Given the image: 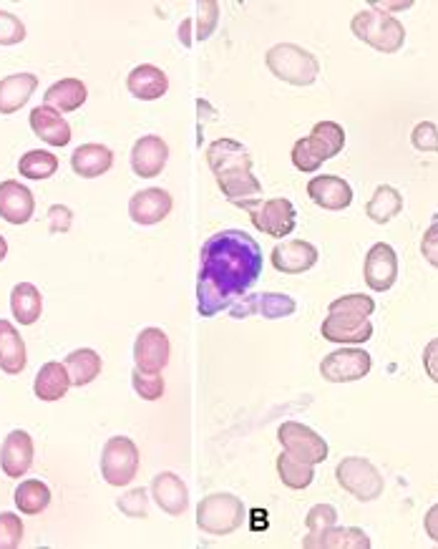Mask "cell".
<instances>
[{
  "label": "cell",
  "instance_id": "52",
  "mask_svg": "<svg viewBox=\"0 0 438 549\" xmlns=\"http://www.w3.org/2000/svg\"><path fill=\"white\" fill-rule=\"evenodd\" d=\"M6 255H8V242H6V237L0 235V262L6 260Z\"/></svg>",
  "mask_w": 438,
  "mask_h": 549
},
{
  "label": "cell",
  "instance_id": "10",
  "mask_svg": "<svg viewBox=\"0 0 438 549\" xmlns=\"http://www.w3.org/2000/svg\"><path fill=\"white\" fill-rule=\"evenodd\" d=\"M371 353L363 348H340V351L328 353L320 363V376L330 383H350L360 381L371 373Z\"/></svg>",
  "mask_w": 438,
  "mask_h": 549
},
{
  "label": "cell",
  "instance_id": "50",
  "mask_svg": "<svg viewBox=\"0 0 438 549\" xmlns=\"http://www.w3.org/2000/svg\"><path fill=\"white\" fill-rule=\"evenodd\" d=\"M413 3L411 0H406V3H371V11H381V13H386V11H408V8H411Z\"/></svg>",
  "mask_w": 438,
  "mask_h": 549
},
{
  "label": "cell",
  "instance_id": "37",
  "mask_svg": "<svg viewBox=\"0 0 438 549\" xmlns=\"http://www.w3.org/2000/svg\"><path fill=\"white\" fill-rule=\"evenodd\" d=\"M295 310H298V303H295L290 295H282V293L255 295V313L267 320L287 318V315H292Z\"/></svg>",
  "mask_w": 438,
  "mask_h": 549
},
{
  "label": "cell",
  "instance_id": "8",
  "mask_svg": "<svg viewBox=\"0 0 438 549\" xmlns=\"http://www.w3.org/2000/svg\"><path fill=\"white\" fill-rule=\"evenodd\" d=\"M139 471V446L129 436H111L101 454V474L111 487H126Z\"/></svg>",
  "mask_w": 438,
  "mask_h": 549
},
{
  "label": "cell",
  "instance_id": "44",
  "mask_svg": "<svg viewBox=\"0 0 438 549\" xmlns=\"http://www.w3.org/2000/svg\"><path fill=\"white\" fill-rule=\"evenodd\" d=\"M219 21V3L214 0H204L199 3V13H197V41H207L209 36L214 33Z\"/></svg>",
  "mask_w": 438,
  "mask_h": 549
},
{
  "label": "cell",
  "instance_id": "36",
  "mask_svg": "<svg viewBox=\"0 0 438 549\" xmlns=\"http://www.w3.org/2000/svg\"><path fill=\"white\" fill-rule=\"evenodd\" d=\"M373 310H376V303H373V298H368V295H343V298L333 300L328 308V313H338L343 315V318L350 320H358V323H363V320H368L373 315Z\"/></svg>",
  "mask_w": 438,
  "mask_h": 549
},
{
  "label": "cell",
  "instance_id": "19",
  "mask_svg": "<svg viewBox=\"0 0 438 549\" xmlns=\"http://www.w3.org/2000/svg\"><path fill=\"white\" fill-rule=\"evenodd\" d=\"M152 494H154V502L159 504V509H164V512L172 514V517H179V514L187 512L189 507L187 484H184L174 471H162V474L154 476Z\"/></svg>",
  "mask_w": 438,
  "mask_h": 549
},
{
  "label": "cell",
  "instance_id": "14",
  "mask_svg": "<svg viewBox=\"0 0 438 549\" xmlns=\"http://www.w3.org/2000/svg\"><path fill=\"white\" fill-rule=\"evenodd\" d=\"M172 194L164 189L152 187L144 192H136L129 202V215L136 225H159L172 212Z\"/></svg>",
  "mask_w": 438,
  "mask_h": 549
},
{
  "label": "cell",
  "instance_id": "43",
  "mask_svg": "<svg viewBox=\"0 0 438 549\" xmlns=\"http://www.w3.org/2000/svg\"><path fill=\"white\" fill-rule=\"evenodd\" d=\"M411 144L418 152L438 154V126L433 124V121H421V124H416L411 131Z\"/></svg>",
  "mask_w": 438,
  "mask_h": 549
},
{
  "label": "cell",
  "instance_id": "51",
  "mask_svg": "<svg viewBox=\"0 0 438 549\" xmlns=\"http://www.w3.org/2000/svg\"><path fill=\"white\" fill-rule=\"evenodd\" d=\"M192 18H187V21H182V26H179V38H182L184 46H192V38H189V28H192Z\"/></svg>",
  "mask_w": 438,
  "mask_h": 549
},
{
  "label": "cell",
  "instance_id": "39",
  "mask_svg": "<svg viewBox=\"0 0 438 549\" xmlns=\"http://www.w3.org/2000/svg\"><path fill=\"white\" fill-rule=\"evenodd\" d=\"M131 383H134V391L139 393L144 401H159L164 396V376L162 373H146L134 368L131 373Z\"/></svg>",
  "mask_w": 438,
  "mask_h": 549
},
{
  "label": "cell",
  "instance_id": "47",
  "mask_svg": "<svg viewBox=\"0 0 438 549\" xmlns=\"http://www.w3.org/2000/svg\"><path fill=\"white\" fill-rule=\"evenodd\" d=\"M421 255L431 262L433 267H438V222L426 230V235L421 237Z\"/></svg>",
  "mask_w": 438,
  "mask_h": 549
},
{
  "label": "cell",
  "instance_id": "34",
  "mask_svg": "<svg viewBox=\"0 0 438 549\" xmlns=\"http://www.w3.org/2000/svg\"><path fill=\"white\" fill-rule=\"evenodd\" d=\"M310 142L320 149V154H323L325 162H328L335 154L343 152L345 129L340 124H335V121H320V124H315L313 131H310Z\"/></svg>",
  "mask_w": 438,
  "mask_h": 549
},
{
  "label": "cell",
  "instance_id": "16",
  "mask_svg": "<svg viewBox=\"0 0 438 549\" xmlns=\"http://www.w3.org/2000/svg\"><path fill=\"white\" fill-rule=\"evenodd\" d=\"M33 212H36V199H33L31 189L23 184L0 182V217L11 225H26L31 222Z\"/></svg>",
  "mask_w": 438,
  "mask_h": 549
},
{
  "label": "cell",
  "instance_id": "12",
  "mask_svg": "<svg viewBox=\"0 0 438 549\" xmlns=\"http://www.w3.org/2000/svg\"><path fill=\"white\" fill-rule=\"evenodd\" d=\"M169 338L162 328H144L134 343V361L139 371L162 373L169 363Z\"/></svg>",
  "mask_w": 438,
  "mask_h": 549
},
{
  "label": "cell",
  "instance_id": "42",
  "mask_svg": "<svg viewBox=\"0 0 438 549\" xmlns=\"http://www.w3.org/2000/svg\"><path fill=\"white\" fill-rule=\"evenodd\" d=\"M26 41V26L18 16L0 11V46H16Z\"/></svg>",
  "mask_w": 438,
  "mask_h": 549
},
{
  "label": "cell",
  "instance_id": "23",
  "mask_svg": "<svg viewBox=\"0 0 438 549\" xmlns=\"http://www.w3.org/2000/svg\"><path fill=\"white\" fill-rule=\"evenodd\" d=\"M73 172L84 179H96L114 167V154L104 144H81L71 157Z\"/></svg>",
  "mask_w": 438,
  "mask_h": 549
},
{
  "label": "cell",
  "instance_id": "29",
  "mask_svg": "<svg viewBox=\"0 0 438 549\" xmlns=\"http://www.w3.org/2000/svg\"><path fill=\"white\" fill-rule=\"evenodd\" d=\"M33 388H36V396L41 401H58V398H63L68 393V388H71V378H68L66 366L56 361L46 363L38 371Z\"/></svg>",
  "mask_w": 438,
  "mask_h": 549
},
{
  "label": "cell",
  "instance_id": "15",
  "mask_svg": "<svg viewBox=\"0 0 438 549\" xmlns=\"http://www.w3.org/2000/svg\"><path fill=\"white\" fill-rule=\"evenodd\" d=\"M320 252L318 247L305 240H287L272 250V267L280 270L282 275H300L315 267Z\"/></svg>",
  "mask_w": 438,
  "mask_h": 549
},
{
  "label": "cell",
  "instance_id": "45",
  "mask_svg": "<svg viewBox=\"0 0 438 549\" xmlns=\"http://www.w3.org/2000/svg\"><path fill=\"white\" fill-rule=\"evenodd\" d=\"M71 222H73L71 210L63 207V204H53L51 210H48V225H51L53 235H63V232L71 230Z\"/></svg>",
  "mask_w": 438,
  "mask_h": 549
},
{
  "label": "cell",
  "instance_id": "11",
  "mask_svg": "<svg viewBox=\"0 0 438 549\" xmlns=\"http://www.w3.org/2000/svg\"><path fill=\"white\" fill-rule=\"evenodd\" d=\"M365 283L376 293H388L398 280V255L391 245L378 242L365 255Z\"/></svg>",
  "mask_w": 438,
  "mask_h": 549
},
{
  "label": "cell",
  "instance_id": "49",
  "mask_svg": "<svg viewBox=\"0 0 438 549\" xmlns=\"http://www.w3.org/2000/svg\"><path fill=\"white\" fill-rule=\"evenodd\" d=\"M423 529H426L428 537L438 544V504H433L426 512V517H423Z\"/></svg>",
  "mask_w": 438,
  "mask_h": 549
},
{
  "label": "cell",
  "instance_id": "2",
  "mask_svg": "<svg viewBox=\"0 0 438 549\" xmlns=\"http://www.w3.org/2000/svg\"><path fill=\"white\" fill-rule=\"evenodd\" d=\"M207 164L217 177L219 189L230 202H250L260 199V179L252 174V157L240 142L217 139L207 147Z\"/></svg>",
  "mask_w": 438,
  "mask_h": 549
},
{
  "label": "cell",
  "instance_id": "35",
  "mask_svg": "<svg viewBox=\"0 0 438 549\" xmlns=\"http://www.w3.org/2000/svg\"><path fill=\"white\" fill-rule=\"evenodd\" d=\"M18 172L28 179H48L58 172V157L46 149H33L21 157Z\"/></svg>",
  "mask_w": 438,
  "mask_h": 549
},
{
  "label": "cell",
  "instance_id": "18",
  "mask_svg": "<svg viewBox=\"0 0 438 549\" xmlns=\"http://www.w3.org/2000/svg\"><path fill=\"white\" fill-rule=\"evenodd\" d=\"M0 466L6 476H26V471L33 466V439L28 431H11L0 446Z\"/></svg>",
  "mask_w": 438,
  "mask_h": 549
},
{
  "label": "cell",
  "instance_id": "38",
  "mask_svg": "<svg viewBox=\"0 0 438 549\" xmlns=\"http://www.w3.org/2000/svg\"><path fill=\"white\" fill-rule=\"evenodd\" d=\"M292 164H295L300 172L310 174V172H318V169L323 167L325 157L320 154V149L310 142V136H305V139L295 142V147H292Z\"/></svg>",
  "mask_w": 438,
  "mask_h": 549
},
{
  "label": "cell",
  "instance_id": "3",
  "mask_svg": "<svg viewBox=\"0 0 438 549\" xmlns=\"http://www.w3.org/2000/svg\"><path fill=\"white\" fill-rule=\"evenodd\" d=\"M265 63L272 76L292 86L315 84L320 74L318 58L310 51H305L303 46H295V43H277V46H272L267 51Z\"/></svg>",
  "mask_w": 438,
  "mask_h": 549
},
{
  "label": "cell",
  "instance_id": "5",
  "mask_svg": "<svg viewBox=\"0 0 438 549\" xmlns=\"http://www.w3.org/2000/svg\"><path fill=\"white\" fill-rule=\"evenodd\" d=\"M245 504L240 502V497H232V494H209L199 502L197 507V527L202 532L214 534V537H225L240 529V524L245 522Z\"/></svg>",
  "mask_w": 438,
  "mask_h": 549
},
{
  "label": "cell",
  "instance_id": "13",
  "mask_svg": "<svg viewBox=\"0 0 438 549\" xmlns=\"http://www.w3.org/2000/svg\"><path fill=\"white\" fill-rule=\"evenodd\" d=\"M167 159L169 147L162 136L157 134L141 136L139 142L134 144V149H131V169H134L136 177H159L164 172V167H167Z\"/></svg>",
  "mask_w": 438,
  "mask_h": 549
},
{
  "label": "cell",
  "instance_id": "48",
  "mask_svg": "<svg viewBox=\"0 0 438 549\" xmlns=\"http://www.w3.org/2000/svg\"><path fill=\"white\" fill-rule=\"evenodd\" d=\"M423 368H426V376L433 383H438V338H433L426 348H423Z\"/></svg>",
  "mask_w": 438,
  "mask_h": 549
},
{
  "label": "cell",
  "instance_id": "46",
  "mask_svg": "<svg viewBox=\"0 0 438 549\" xmlns=\"http://www.w3.org/2000/svg\"><path fill=\"white\" fill-rule=\"evenodd\" d=\"M121 512H126L129 517H146V492L144 489H134V492L126 494L119 502Z\"/></svg>",
  "mask_w": 438,
  "mask_h": 549
},
{
  "label": "cell",
  "instance_id": "32",
  "mask_svg": "<svg viewBox=\"0 0 438 549\" xmlns=\"http://www.w3.org/2000/svg\"><path fill=\"white\" fill-rule=\"evenodd\" d=\"M13 499H16L18 512L31 514L33 517V514H41L51 504V489L43 482H38V479H26V482L18 484L16 497Z\"/></svg>",
  "mask_w": 438,
  "mask_h": 549
},
{
  "label": "cell",
  "instance_id": "7",
  "mask_svg": "<svg viewBox=\"0 0 438 549\" xmlns=\"http://www.w3.org/2000/svg\"><path fill=\"white\" fill-rule=\"evenodd\" d=\"M237 207L250 212L252 225L262 235L287 237L298 225V212H295L290 199H250V202H240Z\"/></svg>",
  "mask_w": 438,
  "mask_h": 549
},
{
  "label": "cell",
  "instance_id": "40",
  "mask_svg": "<svg viewBox=\"0 0 438 549\" xmlns=\"http://www.w3.org/2000/svg\"><path fill=\"white\" fill-rule=\"evenodd\" d=\"M305 524H308V537L305 539H315V537H320L325 529H330L338 524V512H335L333 504H318V507H313L308 512Z\"/></svg>",
  "mask_w": 438,
  "mask_h": 549
},
{
  "label": "cell",
  "instance_id": "27",
  "mask_svg": "<svg viewBox=\"0 0 438 549\" xmlns=\"http://www.w3.org/2000/svg\"><path fill=\"white\" fill-rule=\"evenodd\" d=\"M86 86L79 79H61L43 94V106L53 111H76L86 101Z\"/></svg>",
  "mask_w": 438,
  "mask_h": 549
},
{
  "label": "cell",
  "instance_id": "1",
  "mask_svg": "<svg viewBox=\"0 0 438 549\" xmlns=\"http://www.w3.org/2000/svg\"><path fill=\"white\" fill-rule=\"evenodd\" d=\"M262 275V250L255 237L242 230L212 235L202 247L197 280V310L212 318L247 295Z\"/></svg>",
  "mask_w": 438,
  "mask_h": 549
},
{
  "label": "cell",
  "instance_id": "9",
  "mask_svg": "<svg viewBox=\"0 0 438 549\" xmlns=\"http://www.w3.org/2000/svg\"><path fill=\"white\" fill-rule=\"evenodd\" d=\"M285 454L295 456V459L305 461V464H323L328 459V441L313 431L310 426L298 424V421H285L277 431Z\"/></svg>",
  "mask_w": 438,
  "mask_h": 549
},
{
  "label": "cell",
  "instance_id": "4",
  "mask_svg": "<svg viewBox=\"0 0 438 549\" xmlns=\"http://www.w3.org/2000/svg\"><path fill=\"white\" fill-rule=\"evenodd\" d=\"M350 31L355 38L373 46L381 53H398L406 43V28L398 18L381 11H360L350 21Z\"/></svg>",
  "mask_w": 438,
  "mask_h": 549
},
{
  "label": "cell",
  "instance_id": "30",
  "mask_svg": "<svg viewBox=\"0 0 438 549\" xmlns=\"http://www.w3.org/2000/svg\"><path fill=\"white\" fill-rule=\"evenodd\" d=\"M63 366H66L68 378H71V386H89L101 373V356L91 348H79L71 356H66Z\"/></svg>",
  "mask_w": 438,
  "mask_h": 549
},
{
  "label": "cell",
  "instance_id": "33",
  "mask_svg": "<svg viewBox=\"0 0 438 549\" xmlns=\"http://www.w3.org/2000/svg\"><path fill=\"white\" fill-rule=\"evenodd\" d=\"M277 474H280V482L287 489H308L315 479L313 464H305V461L295 459L290 454H280V459H277Z\"/></svg>",
  "mask_w": 438,
  "mask_h": 549
},
{
  "label": "cell",
  "instance_id": "41",
  "mask_svg": "<svg viewBox=\"0 0 438 549\" xmlns=\"http://www.w3.org/2000/svg\"><path fill=\"white\" fill-rule=\"evenodd\" d=\"M23 539V522L18 514H0V549H16Z\"/></svg>",
  "mask_w": 438,
  "mask_h": 549
},
{
  "label": "cell",
  "instance_id": "22",
  "mask_svg": "<svg viewBox=\"0 0 438 549\" xmlns=\"http://www.w3.org/2000/svg\"><path fill=\"white\" fill-rule=\"evenodd\" d=\"M31 129L38 139H43L51 147H66L71 142V126L58 111L48 106H38L31 111Z\"/></svg>",
  "mask_w": 438,
  "mask_h": 549
},
{
  "label": "cell",
  "instance_id": "26",
  "mask_svg": "<svg viewBox=\"0 0 438 549\" xmlns=\"http://www.w3.org/2000/svg\"><path fill=\"white\" fill-rule=\"evenodd\" d=\"M305 549H371V537L358 527H330L320 537L303 539Z\"/></svg>",
  "mask_w": 438,
  "mask_h": 549
},
{
  "label": "cell",
  "instance_id": "28",
  "mask_svg": "<svg viewBox=\"0 0 438 549\" xmlns=\"http://www.w3.org/2000/svg\"><path fill=\"white\" fill-rule=\"evenodd\" d=\"M403 210V197L396 187L391 184H381V187L373 192V197L365 204V215L371 217L376 225H388L391 220H396Z\"/></svg>",
  "mask_w": 438,
  "mask_h": 549
},
{
  "label": "cell",
  "instance_id": "24",
  "mask_svg": "<svg viewBox=\"0 0 438 549\" xmlns=\"http://www.w3.org/2000/svg\"><path fill=\"white\" fill-rule=\"evenodd\" d=\"M38 89L36 74H13L0 81V114H16Z\"/></svg>",
  "mask_w": 438,
  "mask_h": 549
},
{
  "label": "cell",
  "instance_id": "21",
  "mask_svg": "<svg viewBox=\"0 0 438 549\" xmlns=\"http://www.w3.org/2000/svg\"><path fill=\"white\" fill-rule=\"evenodd\" d=\"M126 86H129V91L136 96V99L157 101L169 91V79L159 66L141 63V66H136L129 74Z\"/></svg>",
  "mask_w": 438,
  "mask_h": 549
},
{
  "label": "cell",
  "instance_id": "25",
  "mask_svg": "<svg viewBox=\"0 0 438 549\" xmlns=\"http://www.w3.org/2000/svg\"><path fill=\"white\" fill-rule=\"evenodd\" d=\"M26 363V343H23L21 333H18L13 323L0 320V368H3L8 376H18V373L26 368Z\"/></svg>",
  "mask_w": 438,
  "mask_h": 549
},
{
  "label": "cell",
  "instance_id": "20",
  "mask_svg": "<svg viewBox=\"0 0 438 549\" xmlns=\"http://www.w3.org/2000/svg\"><path fill=\"white\" fill-rule=\"evenodd\" d=\"M320 333L330 343H348V346H360V343H368L373 338V325L371 320H350L343 318L338 313H330L328 318L320 325Z\"/></svg>",
  "mask_w": 438,
  "mask_h": 549
},
{
  "label": "cell",
  "instance_id": "17",
  "mask_svg": "<svg viewBox=\"0 0 438 549\" xmlns=\"http://www.w3.org/2000/svg\"><path fill=\"white\" fill-rule=\"evenodd\" d=\"M308 194L318 207L330 212H338L350 207L353 202V189L345 179L330 177V174H320V177H313L308 182Z\"/></svg>",
  "mask_w": 438,
  "mask_h": 549
},
{
  "label": "cell",
  "instance_id": "6",
  "mask_svg": "<svg viewBox=\"0 0 438 549\" xmlns=\"http://www.w3.org/2000/svg\"><path fill=\"white\" fill-rule=\"evenodd\" d=\"M335 479L358 502H376L383 494V487H386L376 464L363 459V456H345L335 469Z\"/></svg>",
  "mask_w": 438,
  "mask_h": 549
},
{
  "label": "cell",
  "instance_id": "31",
  "mask_svg": "<svg viewBox=\"0 0 438 549\" xmlns=\"http://www.w3.org/2000/svg\"><path fill=\"white\" fill-rule=\"evenodd\" d=\"M11 310L21 325H33L41 318L43 298L36 285L18 283L11 293Z\"/></svg>",
  "mask_w": 438,
  "mask_h": 549
}]
</instances>
